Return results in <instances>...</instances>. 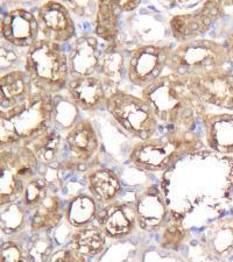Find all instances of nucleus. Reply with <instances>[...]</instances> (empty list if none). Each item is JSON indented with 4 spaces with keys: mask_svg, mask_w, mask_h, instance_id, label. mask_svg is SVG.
<instances>
[{
    "mask_svg": "<svg viewBox=\"0 0 233 262\" xmlns=\"http://www.w3.org/2000/svg\"><path fill=\"white\" fill-rule=\"evenodd\" d=\"M161 188L174 222L201 208L220 212L233 200V158L210 148L194 150L167 169Z\"/></svg>",
    "mask_w": 233,
    "mask_h": 262,
    "instance_id": "f257e3e1",
    "label": "nucleus"
},
{
    "mask_svg": "<svg viewBox=\"0 0 233 262\" xmlns=\"http://www.w3.org/2000/svg\"><path fill=\"white\" fill-rule=\"evenodd\" d=\"M141 97L151 104L159 124L166 126V132L192 133L198 119L206 115L205 105L198 99L186 76L162 75L143 89Z\"/></svg>",
    "mask_w": 233,
    "mask_h": 262,
    "instance_id": "f03ea898",
    "label": "nucleus"
},
{
    "mask_svg": "<svg viewBox=\"0 0 233 262\" xmlns=\"http://www.w3.org/2000/svg\"><path fill=\"white\" fill-rule=\"evenodd\" d=\"M25 71L37 92L52 96L67 88L70 77L68 55L61 45L39 39L28 48Z\"/></svg>",
    "mask_w": 233,
    "mask_h": 262,
    "instance_id": "7ed1b4c3",
    "label": "nucleus"
},
{
    "mask_svg": "<svg viewBox=\"0 0 233 262\" xmlns=\"http://www.w3.org/2000/svg\"><path fill=\"white\" fill-rule=\"evenodd\" d=\"M198 140L190 133L164 132L158 138L135 143L130 154L131 163L143 171H166L186 154L197 149Z\"/></svg>",
    "mask_w": 233,
    "mask_h": 262,
    "instance_id": "20e7f679",
    "label": "nucleus"
},
{
    "mask_svg": "<svg viewBox=\"0 0 233 262\" xmlns=\"http://www.w3.org/2000/svg\"><path fill=\"white\" fill-rule=\"evenodd\" d=\"M39 159L26 145L2 148L0 151V205L19 202L36 174Z\"/></svg>",
    "mask_w": 233,
    "mask_h": 262,
    "instance_id": "39448f33",
    "label": "nucleus"
},
{
    "mask_svg": "<svg viewBox=\"0 0 233 262\" xmlns=\"http://www.w3.org/2000/svg\"><path fill=\"white\" fill-rule=\"evenodd\" d=\"M227 61L225 45L210 39H195L182 42L172 50L168 69L181 76H194L224 68Z\"/></svg>",
    "mask_w": 233,
    "mask_h": 262,
    "instance_id": "423d86ee",
    "label": "nucleus"
},
{
    "mask_svg": "<svg viewBox=\"0 0 233 262\" xmlns=\"http://www.w3.org/2000/svg\"><path fill=\"white\" fill-rule=\"evenodd\" d=\"M105 107L118 125L140 141L154 137L159 129L158 118L142 97L117 90L110 95Z\"/></svg>",
    "mask_w": 233,
    "mask_h": 262,
    "instance_id": "0eeeda50",
    "label": "nucleus"
},
{
    "mask_svg": "<svg viewBox=\"0 0 233 262\" xmlns=\"http://www.w3.org/2000/svg\"><path fill=\"white\" fill-rule=\"evenodd\" d=\"M53 112L52 96L35 91L14 107L2 111L0 122L15 132L25 145L48 128L47 126L52 119Z\"/></svg>",
    "mask_w": 233,
    "mask_h": 262,
    "instance_id": "6e6552de",
    "label": "nucleus"
},
{
    "mask_svg": "<svg viewBox=\"0 0 233 262\" xmlns=\"http://www.w3.org/2000/svg\"><path fill=\"white\" fill-rule=\"evenodd\" d=\"M172 48L168 46L145 45L131 53L127 64V77L135 86L145 89L163 74L168 68Z\"/></svg>",
    "mask_w": 233,
    "mask_h": 262,
    "instance_id": "1a4fd4ad",
    "label": "nucleus"
},
{
    "mask_svg": "<svg viewBox=\"0 0 233 262\" xmlns=\"http://www.w3.org/2000/svg\"><path fill=\"white\" fill-rule=\"evenodd\" d=\"M186 77L203 104L233 111V74L230 69L224 67Z\"/></svg>",
    "mask_w": 233,
    "mask_h": 262,
    "instance_id": "9d476101",
    "label": "nucleus"
},
{
    "mask_svg": "<svg viewBox=\"0 0 233 262\" xmlns=\"http://www.w3.org/2000/svg\"><path fill=\"white\" fill-rule=\"evenodd\" d=\"M224 14V4L217 0L204 2L197 11L192 13L174 15L169 21L173 36L177 41L186 42L200 39Z\"/></svg>",
    "mask_w": 233,
    "mask_h": 262,
    "instance_id": "9b49d317",
    "label": "nucleus"
},
{
    "mask_svg": "<svg viewBox=\"0 0 233 262\" xmlns=\"http://www.w3.org/2000/svg\"><path fill=\"white\" fill-rule=\"evenodd\" d=\"M40 33L47 41L65 43L75 35V24L69 8L60 2H46L36 14Z\"/></svg>",
    "mask_w": 233,
    "mask_h": 262,
    "instance_id": "f8f14e48",
    "label": "nucleus"
},
{
    "mask_svg": "<svg viewBox=\"0 0 233 262\" xmlns=\"http://www.w3.org/2000/svg\"><path fill=\"white\" fill-rule=\"evenodd\" d=\"M2 37L15 47H31L40 33L36 15L26 8H14L7 12L0 25Z\"/></svg>",
    "mask_w": 233,
    "mask_h": 262,
    "instance_id": "ddd939ff",
    "label": "nucleus"
},
{
    "mask_svg": "<svg viewBox=\"0 0 233 262\" xmlns=\"http://www.w3.org/2000/svg\"><path fill=\"white\" fill-rule=\"evenodd\" d=\"M198 244L209 259L224 262L233 256V215L218 219L204 227Z\"/></svg>",
    "mask_w": 233,
    "mask_h": 262,
    "instance_id": "4468645a",
    "label": "nucleus"
},
{
    "mask_svg": "<svg viewBox=\"0 0 233 262\" xmlns=\"http://www.w3.org/2000/svg\"><path fill=\"white\" fill-rule=\"evenodd\" d=\"M97 226L107 238L121 239L130 235L138 225L134 203L113 202L99 210L96 218Z\"/></svg>",
    "mask_w": 233,
    "mask_h": 262,
    "instance_id": "2eb2a0df",
    "label": "nucleus"
},
{
    "mask_svg": "<svg viewBox=\"0 0 233 262\" xmlns=\"http://www.w3.org/2000/svg\"><path fill=\"white\" fill-rule=\"evenodd\" d=\"M103 53L99 48V41L96 36L84 35L76 40L69 54L68 64L69 74L73 78L95 75L100 67Z\"/></svg>",
    "mask_w": 233,
    "mask_h": 262,
    "instance_id": "dca6fc26",
    "label": "nucleus"
},
{
    "mask_svg": "<svg viewBox=\"0 0 233 262\" xmlns=\"http://www.w3.org/2000/svg\"><path fill=\"white\" fill-rule=\"evenodd\" d=\"M138 225L145 231H158L164 226L169 213L168 205L160 189L148 187L134 203Z\"/></svg>",
    "mask_w": 233,
    "mask_h": 262,
    "instance_id": "f3484780",
    "label": "nucleus"
},
{
    "mask_svg": "<svg viewBox=\"0 0 233 262\" xmlns=\"http://www.w3.org/2000/svg\"><path fill=\"white\" fill-rule=\"evenodd\" d=\"M67 90L76 106L89 112L105 106L110 97L107 92V84L95 75L70 79Z\"/></svg>",
    "mask_w": 233,
    "mask_h": 262,
    "instance_id": "a211bd4d",
    "label": "nucleus"
},
{
    "mask_svg": "<svg viewBox=\"0 0 233 262\" xmlns=\"http://www.w3.org/2000/svg\"><path fill=\"white\" fill-rule=\"evenodd\" d=\"M202 122L207 147L233 158V113H206Z\"/></svg>",
    "mask_w": 233,
    "mask_h": 262,
    "instance_id": "6ab92c4d",
    "label": "nucleus"
},
{
    "mask_svg": "<svg viewBox=\"0 0 233 262\" xmlns=\"http://www.w3.org/2000/svg\"><path fill=\"white\" fill-rule=\"evenodd\" d=\"M66 143L78 161H89L98 150L99 140L96 129L89 120H79L68 129Z\"/></svg>",
    "mask_w": 233,
    "mask_h": 262,
    "instance_id": "aec40b11",
    "label": "nucleus"
},
{
    "mask_svg": "<svg viewBox=\"0 0 233 262\" xmlns=\"http://www.w3.org/2000/svg\"><path fill=\"white\" fill-rule=\"evenodd\" d=\"M88 189L97 203L108 205L116 202L121 192V183L118 175L111 169L95 168L87 174Z\"/></svg>",
    "mask_w": 233,
    "mask_h": 262,
    "instance_id": "412c9836",
    "label": "nucleus"
},
{
    "mask_svg": "<svg viewBox=\"0 0 233 262\" xmlns=\"http://www.w3.org/2000/svg\"><path fill=\"white\" fill-rule=\"evenodd\" d=\"M2 111L14 107L32 94V82L26 71L13 70L0 77Z\"/></svg>",
    "mask_w": 233,
    "mask_h": 262,
    "instance_id": "4be33fe9",
    "label": "nucleus"
},
{
    "mask_svg": "<svg viewBox=\"0 0 233 262\" xmlns=\"http://www.w3.org/2000/svg\"><path fill=\"white\" fill-rule=\"evenodd\" d=\"M99 210L97 201L91 195H77L68 202L65 218L76 230L90 226L96 221Z\"/></svg>",
    "mask_w": 233,
    "mask_h": 262,
    "instance_id": "5701e85b",
    "label": "nucleus"
},
{
    "mask_svg": "<svg viewBox=\"0 0 233 262\" xmlns=\"http://www.w3.org/2000/svg\"><path fill=\"white\" fill-rule=\"evenodd\" d=\"M65 217V209H62L61 200L56 195H48L46 200L34 210L31 218V229L40 232L57 226Z\"/></svg>",
    "mask_w": 233,
    "mask_h": 262,
    "instance_id": "b1692460",
    "label": "nucleus"
},
{
    "mask_svg": "<svg viewBox=\"0 0 233 262\" xmlns=\"http://www.w3.org/2000/svg\"><path fill=\"white\" fill-rule=\"evenodd\" d=\"M71 247L89 259L104 251L107 246V235L97 225H90L76 230L71 236Z\"/></svg>",
    "mask_w": 233,
    "mask_h": 262,
    "instance_id": "393cba45",
    "label": "nucleus"
},
{
    "mask_svg": "<svg viewBox=\"0 0 233 262\" xmlns=\"http://www.w3.org/2000/svg\"><path fill=\"white\" fill-rule=\"evenodd\" d=\"M95 34L109 45L116 43L118 35V14L117 8L112 2L101 0L97 4Z\"/></svg>",
    "mask_w": 233,
    "mask_h": 262,
    "instance_id": "a878e982",
    "label": "nucleus"
},
{
    "mask_svg": "<svg viewBox=\"0 0 233 262\" xmlns=\"http://www.w3.org/2000/svg\"><path fill=\"white\" fill-rule=\"evenodd\" d=\"M25 145L35 153L42 162L49 163L56 159L61 148V135L55 129L46 128Z\"/></svg>",
    "mask_w": 233,
    "mask_h": 262,
    "instance_id": "bb28decb",
    "label": "nucleus"
},
{
    "mask_svg": "<svg viewBox=\"0 0 233 262\" xmlns=\"http://www.w3.org/2000/svg\"><path fill=\"white\" fill-rule=\"evenodd\" d=\"M125 67V58L117 49V45H109V48L103 53L100 61V78L105 84L117 85L120 82L122 70Z\"/></svg>",
    "mask_w": 233,
    "mask_h": 262,
    "instance_id": "cd10ccee",
    "label": "nucleus"
},
{
    "mask_svg": "<svg viewBox=\"0 0 233 262\" xmlns=\"http://www.w3.org/2000/svg\"><path fill=\"white\" fill-rule=\"evenodd\" d=\"M48 196L47 182L42 177H34L25 189L24 195L19 201L24 211L35 210Z\"/></svg>",
    "mask_w": 233,
    "mask_h": 262,
    "instance_id": "c85d7f7f",
    "label": "nucleus"
},
{
    "mask_svg": "<svg viewBox=\"0 0 233 262\" xmlns=\"http://www.w3.org/2000/svg\"><path fill=\"white\" fill-rule=\"evenodd\" d=\"M189 235L190 231L183 225V223L172 221V223H169L164 227L162 240H161V247L164 249H171V251H176L186 242Z\"/></svg>",
    "mask_w": 233,
    "mask_h": 262,
    "instance_id": "c756f323",
    "label": "nucleus"
},
{
    "mask_svg": "<svg viewBox=\"0 0 233 262\" xmlns=\"http://www.w3.org/2000/svg\"><path fill=\"white\" fill-rule=\"evenodd\" d=\"M0 262H29V257L23 245L8 240L2 244Z\"/></svg>",
    "mask_w": 233,
    "mask_h": 262,
    "instance_id": "7c9ffc66",
    "label": "nucleus"
},
{
    "mask_svg": "<svg viewBox=\"0 0 233 262\" xmlns=\"http://www.w3.org/2000/svg\"><path fill=\"white\" fill-rule=\"evenodd\" d=\"M47 262H88V257L80 254L74 247L55 251Z\"/></svg>",
    "mask_w": 233,
    "mask_h": 262,
    "instance_id": "2f4dec72",
    "label": "nucleus"
},
{
    "mask_svg": "<svg viewBox=\"0 0 233 262\" xmlns=\"http://www.w3.org/2000/svg\"><path fill=\"white\" fill-rule=\"evenodd\" d=\"M112 4L117 10L131 12L140 5V2H124V0H120V2H112Z\"/></svg>",
    "mask_w": 233,
    "mask_h": 262,
    "instance_id": "473e14b6",
    "label": "nucleus"
},
{
    "mask_svg": "<svg viewBox=\"0 0 233 262\" xmlns=\"http://www.w3.org/2000/svg\"><path fill=\"white\" fill-rule=\"evenodd\" d=\"M225 47L227 49V55H228V61H227V64L230 66V69L233 74V33L228 37L226 43H225Z\"/></svg>",
    "mask_w": 233,
    "mask_h": 262,
    "instance_id": "72a5a7b5",
    "label": "nucleus"
}]
</instances>
